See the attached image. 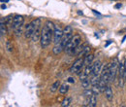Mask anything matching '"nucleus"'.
<instances>
[{"mask_svg":"<svg viewBox=\"0 0 126 107\" xmlns=\"http://www.w3.org/2000/svg\"><path fill=\"white\" fill-rule=\"evenodd\" d=\"M54 27H55V24L50 21H47L43 25L41 37H40V43L43 49H46L50 44V42L53 41Z\"/></svg>","mask_w":126,"mask_h":107,"instance_id":"nucleus-1","label":"nucleus"},{"mask_svg":"<svg viewBox=\"0 0 126 107\" xmlns=\"http://www.w3.org/2000/svg\"><path fill=\"white\" fill-rule=\"evenodd\" d=\"M80 41H81V37H80L79 34H75V35H73V37L71 38V40L67 43V45L64 48L65 53L70 54V55H73L75 49L80 44Z\"/></svg>","mask_w":126,"mask_h":107,"instance_id":"nucleus-2","label":"nucleus"},{"mask_svg":"<svg viewBox=\"0 0 126 107\" xmlns=\"http://www.w3.org/2000/svg\"><path fill=\"white\" fill-rule=\"evenodd\" d=\"M118 69H119V61L118 59L115 57L111 62L110 63V82H114L116 76L118 74Z\"/></svg>","mask_w":126,"mask_h":107,"instance_id":"nucleus-3","label":"nucleus"},{"mask_svg":"<svg viewBox=\"0 0 126 107\" xmlns=\"http://www.w3.org/2000/svg\"><path fill=\"white\" fill-rule=\"evenodd\" d=\"M41 32H42V21L40 18H38V19H35V29L31 37L33 42H37L40 40Z\"/></svg>","mask_w":126,"mask_h":107,"instance_id":"nucleus-4","label":"nucleus"},{"mask_svg":"<svg viewBox=\"0 0 126 107\" xmlns=\"http://www.w3.org/2000/svg\"><path fill=\"white\" fill-rule=\"evenodd\" d=\"M83 66H84L83 59H82V58H79V59H77L76 61H74V63L71 65V67H70V72L79 75V73L81 72V69H82Z\"/></svg>","mask_w":126,"mask_h":107,"instance_id":"nucleus-5","label":"nucleus"},{"mask_svg":"<svg viewBox=\"0 0 126 107\" xmlns=\"http://www.w3.org/2000/svg\"><path fill=\"white\" fill-rule=\"evenodd\" d=\"M100 79L106 85H108V83L110 82V63H106L103 65L100 74Z\"/></svg>","mask_w":126,"mask_h":107,"instance_id":"nucleus-6","label":"nucleus"},{"mask_svg":"<svg viewBox=\"0 0 126 107\" xmlns=\"http://www.w3.org/2000/svg\"><path fill=\"white\" fill-rule=\"evenodd\" d=\"M63 35H64V31L63 29L59 26V25H55L54 27V33H53V43L57 44L61 41Z\"/></svg>","mask_w":126,"mask_h":107,"instance_id":"nucleus-7","label":"nucleus"},{"mask_svg":"<svg viewBox=\"0 0 126 107\" xmlns=\"http://www.w3.org/2000/svg\"><path fill=\"white\" fill-rule=\"evenodd\" d=\"M34 29H35V20L32 21L30 23H28V24L25 26L24 32H23V33H24V37H25L26 39L31 38L33 33H34Z\"/></svg>","mask_w":126,"mask_h":107,"instance_id":"nucleus-8","label":"nucleus"},{"mask_svg":"<svg viewBox=\"0 0 126 107\" xmlns=\"http://www.w3.org/2000/svg\"><path fill=\"white\" fill-rule=\"evenodd\" d=\"M23 22H24V18L20 15H16L13 18V27H12V29L14 30L16 27L22 26Z\"/></svg>","mask_w":126,"mask_h":107,"instance_id":"nucleus-9","label":"nucleus"},{"mask_svg":"<svg viewBox=\"0 0 126 107\" xmlns=\"http://www.w3.org/2000/svg\"><path fill=\"white\" fill-rule=\"evenodd\" d=\"M102 63L100 61H97L94 62V66H93V70H92V75H96V76H99L101 74V70H102Z\"/></svg>","mask_w":126,"mask_h":107,"instance_id":"nucleus-10","label":"nucleus"},{"mask_svg":"<svg viewBox=\"0 0 126 107\" xmlns=\"http://www.w3.org/2000/svg\"><path fill=\"white\" fill-rule=\"evenodd\" d=\"M7 31H8V29H7V24L5 22V20L3 18H1L0 19V33H1V37L6 36Z\"/></svg>","mask_w":126,"mask_h":107,"instance_id":"nucleus-11","label":"nucleus"},{"mask_svg":"<svg viewBox=\"0 0 126 107\" xmlns=\"http://www.w3.org/2000/svg\"><path fill=\"white\" fill-rule=\"evenodd\" d=\"M104 92H105V96L108 99V101H112V99H113V92H112V89L110 88V86L107 85L106 90H105Z\"/></svg>","mask_w":126,"mask_h":107,"instance_id":"nucleus-12","label":"nucleus"},{"mask_svg":"<svg viewBox=\"0 0 126 107\" xmlns=\"http://www.w3.org/2000/svg\"><path fill=\"white\" fill-rule=\"evenodd\" d=\"M91 51V48L89 46H83V48L81 49V51L78 54V57L81 58V57H85L86 55H88Z\"/></svg>","mask_w":126,"mask_h":107,"instance_id":"nucleus-13","label":"nucleus"},{"mask_svg":"<svg viewBox=\"0 0 126 107\" xmlns=\"http://www.w3.org/2000/svg\"><path fill=\"white\" fill-rule=\"evenodd\" d=\"M62 51H64V47L60 44V43H57V44H55L54 47H53V49H52V53L54 54V55H59Z\"/></svg>","mask_w":126,"mask_h":107,"instance_id":"nucleus-14","label":"nucleus"},{"mask_svg":"<svg viewBox=\"0 0 126 107\" xmlns=\"http://www.w3.org/2000/svg\"><path fill=\"white\" fill-rule=\"evenodd\" d=\"M93 60H94V56H93L92 54H88V55H86V56L83 58L84 66H86V65H88V64L92 63V62H93Z\"/></svg>","mask_w":126,"mask_h":107,"instance_id":"nucleus-15","label":"nucleus"},{"mask_svg":"<svg viewBox=\"0 0 126 107\" xmlns=\"http://www.w3.org/2000/svg\"><path fill=\"white\" fill-rule=\"evenodd\" d=\"M97 105V94L93 92V94L89 97V102H88V106L89 107H95Z\"/></svg>","mask_w":126,"mask_h":107,"instance_id":"nucleus-16","label":"nucleus"},{"mask_svg":"<svg viewBox=\"0 0 126 107\" xmlns=\"http://www.w3.org/2000/svg\"><path fill=\"white\" fill-rule=\"evenodd\" d=\"M60 81L59 80H57V81H55L51 86H50V88H49V91L51 92H55L57 90H59V88H60Z\"/></svg>","mask_w":126,"mask_h":107,"instance_id":"nucleus-17","label":"nucleus"},{"mask_svg":"<svg viewBox=\"0 0 126 107\" xmlns=\"http://www.w3.org/2000/svg\"><path fill=\"white\" fill-rule=\"evenodd\" d=\"M59 93L60 94H66L68 91H69V85L68 84H62V85H60V88H59Z\"/></svg>","mask_w":126,"mask_h":107,"instance_id":"nucleus-18","label":"nucleus"},{"mask_svg":"<svg viewBox=\"0 0 126 107\" xmlns=\"http://www.w3.org/2000/svg\"><path fill=\"white\" fill-rule=\"evenodd\" d=\"M80 83H81V87H82L84 90H85V89H89V87L91 86V81H90V79H88V77H87L86 79L80 81Z\"/></svg>","mask_w":126,"mask_h":107,"instance_id":"nucleus-19","label":"nucleus"},{"mask_svg":"<svg viewBox=\"0 0 126 107\" xmlns=\"http://www.w3.org/2000/svg\"><path fill=\"white\" fill-rule=\"evenodd\" d=\"M93 66H94V63H90V64H88V65H86L85 66V68H84V73L87 75V76H89L91 73H92V70H93Z\"/></svg>","mask_w":126,"mask_h":107,"instance_id":"nucleus-20","label":"nucleus"},{"mask_svg":"<svg viewBox=\"0 0 126 107\" xmlns=\"http://www.w3.org/2000/svg\"><path fill=\"white\" fill-rule=\"evenodd\" d=\"M71 101H72V98H71L70 96L65 97V98L62 100V102H61V106L62 107H68L69 105H70Z\"/></svg>","mask_w":126,"mask_h":107,"instance_id":"nucleus-21","label":"nucleus"},{"mask_svg":"<svg viewBox=\"0 0 126 107\" xmlns=\"http://www.w3.org/2000/svg\"><path fill=\"white\" fill-rule=\"evenodd\" d=\"M5 47H6V49H7V51L8 52H13V44H12V42H11V40H7L6 41V44H5Z\"/></svg>","mask_w":126,"mask_h":107,"instance_id":"nucleus-22","label":"nucleus"},{"mask_svg":"<svg viewBox=\"0 0 126 107\" xmlns=\"http://www.w3.org/2000/svg\"><path fill=\"white\" fill-rule=\"evenodd\" d=\"M68 82H69V83H75V79L72 78V77H69V78H68Z\"/></svg>","mask_w":126,"mask_h":107,"instance_id":"nucleus-23","label":"nucleus"},{"mask_svg":"<svg viewBox=\"0 0 126 107\" xmlns=\"http://www.w3.org/2000/svg\"><path fill=\"white\" fill-rule=\"evenodd\" d=\"M124 79H125L126 81V59L125 61H124Z\"/></svg>","mask_w":126,"mask_h":107,"instance_id":"nucleus-24","label":"nucleus"},{"mask_svg":"<svg viewBox=\"0 0 126 107\" xmlns=\"http://www.w3.org/2000/svg\"><path fill=\"white\" fill-rule=\"evenodd\" d=\"M121 6H122V5H121L120 3H118V4L115 5V8H116V9H117V8H121Z\"/></svg>","mask_w":126,"mask_h":107,"instance_id":"nucleus-25","label":"nucleus"},{"mask_svg":"<svg viewBox=\"0 0 126 107\" xmlns=\"http://www.w3.org/2000/svg\"><path fill=\"white\" fill-rule=\"evenodd\" d=\"M1 8H2V9H6V5H5V4H2V5H1Z\"/></svg>","mask_w":126,"mask_h":107,"instance_id":"nucleus-26","label":"nucleus"},{"mask_svg":"<svg viewBox=\"0 0 126 107\" xmlns=\"http://www.w3.org/2000/svg\"><path fill=\"white\" fill-rule=\"evenodd\" d=\"M2 3H6V2H9V0H1Z\"/></svg>","mask_w":126,"mask_h":107,"instance_id":"nucleus-27","label":"nucleus"},{"mask_svg":"<svg viewBox=\"0 0 126 107\" xmlns=\"http://www.w3.org/2000/svg\"><path fill=\"white\" fill-rule=\"evenodd\" d=\"M112 1H115V0H112Z\"/></svg>","mask_w":126,"mask_h":107,"instance_id":"nucleus-28","label":"nucleus"}]
</instances>
